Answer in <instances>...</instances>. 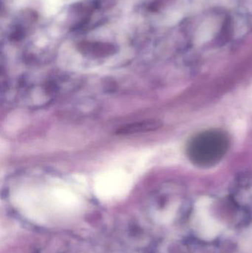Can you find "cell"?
I'll use <instances>...</instances> for the list:
<instances>
[{"label":"cell","instance_id":"cell-1","mask_svg":"<svg viewBox=\"0 0 252 253\" xmlns=\"http://www.w3.org/2000/svg\"><path fill=\"white\" fill-rule=\"evenodd\" d=\"M159 126L160 124L158 122L154 120H144L121 126L115 131V134L118 135H135L154 130Z\"/></svg>","mask_w":252,"mask_h":253},{"label":"cell","instance_id":"cell-2","mask_svg":"<svg viewBox=\"0 0 252 253\" xmlns=\"http://www.w3.org/2000/svg\"><path fill=\"white\" fill-rule=\"evenodd\" d=\"M245 130L246 125L245 123H244V122H242L241 121V120H240V121H238V123H237L236 124H235V133H236L237 135H238V136H241V135H242L244 133Z\"/></svg>","mask_w":252,"mask_h":253},{"label":"cell","instance_id":"cell-3","mask_svg":"<svg viewBox=\"0 0 252 253\" xmlns=\"http://www.w3.org/2000/svg\"><path fill=\"white\" fill-rule=\"evenodd\" d=\"M248 102L250 108H251V109L252 110V85L251 86V87H250V90H249Z\"/></svg>","mask_w":252,"mask_h":253}]
</instances>
